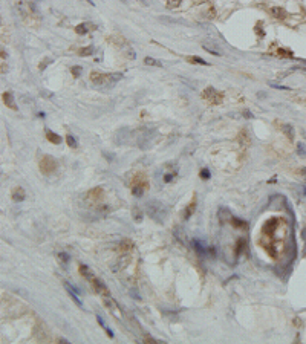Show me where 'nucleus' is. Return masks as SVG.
<instances>
[{
    "label": "nucleus",
    "instance_id": "f257e3e1",
    "mask_svg": "<svg viewBox=\"0 0 306 344\" xmlns=\"http://www.w3.org/2000/svg\"><path fill=\"white\" fill-rule=\"evenodd\" d=\"M202 96L205 98L207 101H210L211 104H221L222 99H224V93L218 92V90H216L214 87H211V86H208L205 90L202 92Z\"/></svg>",
    "mask_w": 306,
    "mask_h": 344
},
{
    "label": "nucleus",
    "instance_id": "f03ea898",
    "mask_svg": "<svg viewBox=\"0 0 306 344\" xmlns=\"http://www.w3.org/2000/svg\"><path fill=\"white\" fill-rule=\"evenodd\" d=\"M147 213H149L150 217H153V219H156V220L161 222L165 210H164V206L159 202H150V203H147Z\"/></svg>",
    "mask_w": 306,
    "mask_h": 344
},
{
    "label": "nucleus",
    "instance_id": "7ed1b4c3",
    "mask_svg": "<svg viewBox=\"0 0 306 344\" xmlns=\"http://www.w3.org/2000/svg\"><path fill=\"white\" fill-rule=\"evenodd\" d=\"M55 168H57V161H55L52 156L46 155V156L41 158V161H40V170H41L45 174H49V173L55 171Z\"/></svg>",
    "mask_w": 306,
    "mask_h": 344
},
{
    "label": "nucleus",
    "instance_id": "20e7f679",
    "mask_svg": "<svg viewBox=\"0 0 306 344\" xmlns=\"http://www.w3.org/2000/svg\"><path fill=\"white\" fill-rule=\"evenodd\" d=\"M90 283H92V286H93V289H95V292L96 294H99V295H106V297H109L110 295V292H109V289L106 288V285L101 281V280H98V278H92L90 280Z\"/></svg>",
    "mask_w": 306,
    "mask_h": 344
},
{
    "label": "nucleus",
    "instance_id": "39448f33",
    "mask_svg": "<svg viewBox=\"0 0 306 344\" xmlns=\"http://www.w3.org/2000/svg\"><path fill=\"white\" fill-rule=\"evenodd\" d=\"M90 81L96 86H107V73H101V72H92L90 73Z\"/></svg>",
    "mask_w": 306,
    "mask_h": 344
},
{
    "label": "nucleus",
    "instance_id": "423d86ee",
    "mask_svg": "<svg viewBox=\"0 0 306 344\" xmlns=\"http://www.w3.org/2000/svg\"><path fill=\"white\" fill-rule=\"evenodd\" d=\"M231 213H230V210H227V208H219V213H218V219H219V222L221 223H225L227 220H231Z\"/></svg>",
    "mask_w": 306,
    "mask_h": 344
},
{
    "label": "nucleus",
    "instance_id": "0eeeda50",
    "mask_svg": "<svg viewBox=\"0 0 306 344\" xmlns=\"http://www.w3.org/2000/svg\"><path fill=\"white\" fill-rule=\"evenodd\" d=\"M191 243H193V248L196 249V253H197L200 257H207V249H205V246H203L199 240L193 239V240H191Z\"/></svg>",
    "mask_w": 306,
    "mask_h": 344
},
{
    "label": "nucleus",
    "instance_id": "6e6552de",
    "mask_svg": "<svg viewBox=\"0 0 306 344\" xmlns=\"http://www.w3.org/2000/svg\"><path fill=\"white\" fill-rule=\"evenodd\" d=\"M3 102H5L9 109L17 110V106H16V102H14V96H13L11 92H5V93H3Z\"/></svg>",
    "mask_w": 306,
    "mask_h": 344
},
{
    "label": "nucleus",
    "instance_id": "1a4fd4ad",
    "mask_svg": "<svg viewBox=\"0 0 306 344\" xmlns=\"http://www.w3.org/2000/svg\"><path fill=\"white\" fill-rule=\"evenodd\" d=\"M25 197H26V193H25V190H23L22 187L14 188V191H13V200L22 202V200H25Z\"/></svg>",
    "mask_w": 306,
    "mask_h": 344
},
{
    "label": "nucleus",
    "instance_id": "9d476101",
    "mask_svg": "<svg viewBox=\"0 0 306 344\" xmlns=\"http://www.w3.org/2000/svg\"><path fill=\"white\" fill-rule=\"evenodd\" d=\"M282 130H283V133L289 138V141H294L295 132H294V127H292L291 124H283V126H282Z\"/></svg>",
    "mask_w": 306,
    "mask_h": 344
},
{
    "label": "nucleus",
    "instance_id": "9b49d317",
    "mask_svg": "<svg viewBox=\"0 0 306 344\" xmlns=\"http://www.w3.org/2000/svg\"><path fill=\"white\" fill-rule=\"evenodd\" d=\"M46 138H48V141H51L52 144H60V142H61V138H60L55 132H52V130H49V129H46Z\"/></svg>",
    "mask_w": 306,
    "mask_h": 344
},
{
    "label": "nucleus",
    "instance_id": "f8f14e48",
    "mask_svg": "<svg viewBox=\"0 0 306 344\" xmlns=\"http://www.w3.org/2000/svg\"><path fill=\"white\" fill-rule=\"evenodd\" d=\"M80 272H81V275L86 277L87 280H92V278H93V274L90 272V269H89L86 265H80Z\"/></svg>",
    "mask_w": 306,
    "mask_h": 344
},
{
    "label": "nucleus",
    "instance_id": "ddd939ff",
    "mask_svg": "<svg viewBox=\"0 0 306 344\" xmlns=\"http://www.w3.org/2000/svg\"><path fill=\"white\" fill-rule=\"evenodd\" d=\"M271 14L274 17H277V19H285L286 17V11L283 8H272L271 9Z\"/></svg>",
    "mask_w": 306,
    "mask_h": 344
},
{
    "label": "nucleus",
    "instance_id": "4468645a",
    "mask_svg": "<svg viewBox=\"0 0 306 344\" xmlns=\"http://www.w3.org/2000/svg\"><path fill=\"white\" fill-rule=\"evenodd\" d=\"M202 48L205 49V51H208L210 54H214V55H222V52H221V51H218V46H211V45H208V43H203V45H202Z\"/></svg>",
    "mask_w": 306,
    "mask_h": 344
},
{
    "label": "nucleus",
    "instance_id": "2eb2a0df",
    "mask_svg": "<svg viewBox=\"0 0 306 344\" xmlns=\"http://www.w3.org/2000/svg\"><path fill=\"white\" fill-rule=\"evenodd\" d=\"M95 54V48L93 46H86V48H83L81 51H80V55L81 57H90V55H93Z\"/></svg>",
    "mask_w": 306,
    "mask_h": 344
},
{
    "label": "nucleus",
    "instance_id": "dca6fc26",
    "mask_svg": "<svg viewBox=\"0 0 306 344\" xmlns=\"http://www.w3.org/2000/svg\"><path fill=\"white\" fill-rule=\"evenodd\" d=\"M132 193H133V196H136V197H139V196H142L144 194V188L141 187V184H133V187H132Z\"/></svg>",
    "mask_w": 306,
    "mask_h": 344
},
{
    "label": "nucleus",
    "instance_id": "f3484780",
    "mask_svg": "<svg viewBox=\"0 0 306 344\" xmlns=\"http://www.w3.org/2000/svg\"><path fill=\"white\" fill-rule=\"evenodd\" d=\"M188 61H190V63H194V64L208 66V61H205V60H203V58H200V57H196V55H193V57H188Z\"/></svg>",
    "mask_w": 306,
    "mask_h": 344
},
{
    "label": "nucleus",
    "instance_id": "a211bd4d",
    "mask_svg": "<svg viewBox=\"0 0 306 344\" xmlns=\"http://www.w3.org/2000/svg\"><path fill=\"white\" fill-rule=\"evenodd\" d=\"M96 321H98V324H99L101 327H103V329L106 330V333L109 335V338H113V332H112V330H110V329H109V327L106 326V323L103 321V318H101V317H96Z\"/></svg>",
    "mask_w": 306,
    "mask_h": 344
},
{
    "label": "nucleus",
    "instance_id": "6ab92c4d",
    "mask_svg": "<svg viewBox=\"0 0 306 344\" xmlns=\"http://www.w3.org/2000/svg\"><path fill=\"white\" fill-rule=\"evenodd\" d=\"M245 243H247L245 239H239V240H237V243H236V256H240V254H242V251H243L245 246H247Z\"/></svg>",
    "mask_w": 306,
    "mask_h": 344
},
{
    "label": "nucleus",
    "instance_id": "aec40b11",
    "mask_svg": "<svg viewBox=\"0 0 306 344\" xmlns=\"http://www.w3.org/2000/svg\"><path fill=\"white\" fill-rule=\"evenodd\" d=\"M144 63H146L147 66H156V67H162V63H161V61H158V60H155V58H152V57H146Z\"/></svg>",
    "mask_w": 306,
    "mask_h": 344
},
{
    "label": "nucleus",
    "instance_id": "412c9836",
    "mask_svg": "<svg viewBox=\"0 0 306 344\" xmlns=\"http://www.w3.org/2000/svg\"><path fill=\"white\" fill-rule=\"evenodd\" d=\"M89 25H90V23H81V25H78V26L75 28V31H77L78 34L84 35V34H87V31H89Z\"/></svg>",
    "mask_w": 306,
    "mask_h": 344
},
{
    "label": "nucleus",
    "instance_id": "4be33fe9",
    "mask_svg": "<svg viewBox=\"0 0 306 344\" xmlns=\"http://www.w3.org/2000/svg\"><path fill=\"white\" fill-rule=\"evenodd\" d=\"M194 206H196V202H194V200L191 202V205H188V206H187V210H185V213H184V219H185V220H187V219H188V217H190V216L193 214V211H194Z\"/></svg>",
    "mask_w": 306,
    "mask_h": 344
},
{
    "label": "nucleus",
    "instance_id": "5701e85b",
    "mask_svg": "<svg viewBox=\"0 0 306 344\" xmlns=\"http://www.w3.org/2000/svg\"><path fill=\"white\" fill-rule=\"evenodd\" d=\"M132 214H133V219H135V222H141L142 220V213H141V210L138 208V206H135L133 208V211H132Z\"/></svg>",
    "mask_w": 306,
    "mask_h": 344
},
{
    "label": "nucleus",
    "instance_id": "b1692460",
    "mask_svg": "<svg viewBox=\"0 0 306 344\" xmlns=\"http://www.w3.org/2000/svg\"><path fill=\"white\" fill-rule=\"evenodd\" d=\"M99 194H103V188H93V190H90L89 191V197H93V199H98L99 197Z\"/></svg>",
    "mask_w": 306,
    "mask_h": 344
},
{
    "label": "nucleus",
    "instance_id": "393cba45",
    "mask_svg": "<svg viewBox=\"0 0 306 344\" xmlns=\"http://www.w3.org/2000/svg\"><path fill=\"white\" fill-rule=\"evenodd\" d=\"M231 223H233L236 228H239V226H240V228H243V229L247 228V223H245L243 220H240V219H236V217H231Z\"/></svg>",
    "mask_w": 306,
    "mask_h": 344
},
{
    "label": "nucleus",
    "instance_id": "a878e982",
    "mask_svg": "<svg viewBox=\"0 0 306 344\" xmlns=\"http://www.w3.org/2000/svg\"><path fill=\"white\" fill-rule=\"evenodd\" d=\"M66 142H67V145L72 147V149H77V145H78V144H77V139H75L72 135H67V136H66Z\"/></svg>",
    "mask_w": 306,
    "mask_h": 344
},
{
    "label": "nucleus",
    "instance_id": "bb28decb",
    "mask_svg": "<svg viewBox=\"0 0 306 344\" xmlns=\"http://www.w3.org/2000/svg\"><path fill=\"white\" fill-rule=\"evenodd\" d=\"M81 70H83L81 66H72V67H70V72H72V75H74L75 78L81 75Z\"/></svg>",
    "mask_w": 306,
    "mask_h": 344
},
{
    "label": "nucleus",
    "instance_id": "cd10ccee",
    "mask_svg": "<svg viewBox=\"0 0 306 344\" xmlns=\"http://www.w3.org/2000/svg\"><path fill=\"white\" fill-rule=\"evenodd\" d=\"M51 63H52V60H51V58H45V60L38 64V69H40V70H43V69H46V66H48V64H51Z\"/></svg>",
    "mask_w": 306,
    "mask_h": 344
},
{
    "label": "nucleus",
    "instance_id": "c85d7f7f",
    "mask_svg": "<svg viewBox=\"0 0 306 344\" xmlns=\"http://www.w3.org/2000/svg\"><path fill=\"white\" fill-rule=\"evenodd\" d=\"M58 260H60V262H63V263H67V262H69V254H66V253H60V254H58Z\"/></svg>",
    "mask_w": 306,
    "mask_h": 344
},
{
    "label": "nucleus",
    "instance_id": "c756f323",
    "mask_svg": "<svg viewBox=\"0 0 306 344\" xmlns=\"http://www.w3.org/2000/svg\"><path fill=\"white\" fill-rule=\"evenodd\" d=\"M179 3H181V0H167L168 8H176V6H179Z\"/></svg>",
    "mask_w": 306,
    "mask_h": 344
},
{
    "label": "nucleus",
    "instance_id": "7c9ffc66",
    "mask_svg": "<svg viewBox=\"0 0 306 344\" xmlns=\"http://www.w3.org/2000/svg\"><path fill=\"white\" fill-rule=\"evenodd\" d=\"M200 177H202V179H210V171H208L207 168L200 170Z\"/></svg>",
    "mask_w": 306,
    "mask_h": 344
},
{
    "label": "nucleus",
    "instance_id": "2f4dec72",
    "mask_svg": "<svg viewBox=\"0 0 306 344\" xmlns=\"http://www.w3.org/2000/svg\"><path fill=\"white\" fill-rule=\"evenodd\" d=\"M297 153H298V155H301V156H304V155H306V152H304V149H303V145H301V144H298V145H297Z\"/></svg>",
    "mask_w": 306,
    "mask_h": 344
},
{
    "label": "nucleus",
    "instance_id": "473e14b6",
    "mask_svg": "<svg viewBox=\"0 0 306 344\" xmlns=\"http://www.w3.org/2000/svg\"><path fill=\"white\" fill-rule=\"evenodd\" d=\"M260 25H262V23H257V26H256V32H257V34H259L260 37H263V35H265V32H263V31L260 29Z\"/></svg>",
    "mask_w": 306,
    "mask_h": 344
},
{
    "label": "nucleus",
    "instance_id": "72a5a7b5",
    "mask_svg": "<svg viewBox=\"0 0 306 344\" xmlns=\"http://www.w3.org/2000/svg\"><path fill=\"white\" fill-rule=\"evenodd\" d=\"M175 174H176V173H173V174H165V176H164V182H170V181L175 177Z\"/></svg>",
    "mask_w": 306,
    "mask_h": 344
},
{
    "label": "nucleus",
    "instance_id": "f704fd0d",
    "mask_svg": "<svg viewBox=\"0 0 306 344\" xmlns=\"http://www.w3.org/2000/svg\"><path fill=\"white\" fill-rule=\"evenodd\" d=\"M243 116H245V118H253V113H250V112H243Z\"/></svg>",
    "mask_w": 306,
    "mask_h": 344
},
{
    "label": "nucleus",
    "instance_id": "c9c22d12",
    "mask_svg": "<svg viewBox=\"0 0 306 344\" xmlns=\"http://www.w3.org/2000/svg\"><path fill=\"white\" fill-rule=\"evenodd\" d=\"M300 171H301V174H304V176H306V167H303Z\"/></svg>",
    "mask_w": 306,
    "mask_h": 344
},
{
    "label": "nucleus",
    "instance_id": "e433bc0d",
    "mask_svg": "<svg viewBox=\"0 0 306 344\" xmlns=\"http://www.w3.org/2000/svg\"><path fill=\"white\" fill-rule=\"evenodd\" d=\"M304 194H306V187H304Z\"/></svg>",
    "mask_w": 306,
    "mask_h": 344
}]
</instances>
